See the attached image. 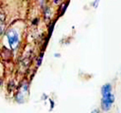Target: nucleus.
Instances as JSON below:
<instances>
[{
	"instance_id": "obj_8",
	"label": "nucleus",
	"mask_w": 121,
	"mask_h": 113,
	"mask_svg": "<svg viewBox=\"0 0 121 113\" xmlns=\"http://www.w3.org/2000/svg\"><path fill=\"white\" fill-rule=\"evenodd\" d=\"M99 2V0H95V1L94 2V6H95V7H96V6H98V3Z\"/></svg>"
},
{
	"instance_id": "obj_7",
	"label": "nucleus",
	"mask_w": 121,
	"mask_h": 113,
	"mask_svg": "<svg viewBox=\"0 0 121 113\" xmlns=\"http://www.w3.org/2000/svg\"><path fill=\"white\" fill-rule=\"evenodd\" d=\"M4 19H5V15L2 13V12H0V20H3V21H5Z\"/></svg>"
},
{
	"instance_id": "obj_11",
	"label": "nucleus",
	"mask_w": 121,
	"mask_h": 113,
	"mask_svg": "<svg viewBox=\"0 0 121 113\" xmlns=\"http://www.w3.org/2000/svg\"><path fill=\"white\" fill-rule=\"evenodd\" d=\"M33 23H34V24H38V23H39V19H35V21H34Z\"/></svg>"
},
{
	"instance_id": "obj_3",
	"label": "nucleus",
	"mask_w": 121,
	"mask_h": 113,
	"mask_svg": "<svg viewBox=\"0 0 121 113\" xmlns=\"http://www.w3.org/2000/svg\"><path fill=\"white\" fill-rule=\"evenodd\" d=\"M111 84L110 83H106V84H104V86L101 87V94H102V96L104 95H107V94H109L111 93Z\"/></svg>"
},
{
	"instance_id": "obj_5",
	"label": "nucleus",
	"mask_w": 121,
	"mask_h": 113,
	"mask_svg": "<svg viewBox=\"0 0 121 113\" xmlns=\"http://www.w3.org/2000/svg\"><path fill=\"white\" fill-rule=\"evenodd\" d=\"M42 57H43V54H40V56L39 57L38 61H37V67H39V65H40L41 61H42Z\"/></svg>"
},
{
	"instance_id": "obj_1",
	"label": "nucleus",
	"mask_w": 121,
	"mask_h": 113,
	"mask_svg": "<svg viewBox=\"0 0 121 113\" xmlns=\"http://www.w3.org/2000/svg\"><path fill=\"white\" fill-rule=\"evenodd\" d=\"M6 38L8 40V44L9 47L12 50L16 49L19 45L20 42V37H19V33H18L15 29H9L8 32L6 33Z\"/></svg>"
},
{
	"instance_id": "obj_9",
	"label": "nucleus",
	"mask_w": 121,
	"mask_h": 113,
	"mask_svg": "<svg viewBox=\"0 0 121 113\" xmlns=\"http://www.w3.org/2000/svg\"><path fill=\"white\" fill-rule=\"evenodd\" d=\"M50 106H51V109L53 108V106H54V102H53V101L50 99Z\"/></svg>"
},
{
	"instance_id": "obj_4",
	"label": "nucleus",
	"mask_w": 121,
	"mask_h": 113,
	"mask_svg": "<svg viewBox=\"0 0 121 113\" xmlns=\"http://www.w3.org/2000/svg\"><path fill=\"white\" fill-rule=\"evenodd\" d=\"M4 29H5V23L3 20H0V36L3 34Z\"/></svg>"
},
{
	"instance_id": "obj_10",
	"label": "nucleus",
	"mask_w": 121,
	"mask_h": 113,
	"mask_svg": "<svg viewBox=\"0 0 121 113\" xmlns=\"http://www.w3.org/2000/svg\"><path fill=\"white\" fill-rule=\"evenodd\" d=\"M92 113H99V111L98 109H95L94 111H92Z\"/></svg>"
},
{
	"instance_id": "obj_2",
	"label": "nucleus",
	"mask_w": 121,
	"mask_h": 113,
	"mask_svg": "<svg viewBox=\"0 0 121 113\" xmlns=\"http://www.w3.org/2000/svg\"><path fill=\"white\" fill-rule=\"evenodd\" d=\"M114 95L111 93L109 94H107V95H104L102 96V99H101V107H102V109H104V111H107V110H109L111 108V106L114 102Z\"/></svg>"
},
{
	"instance_id": "obj_6",
	"label": "nucleus",
	"mask_w": 121,
	"mask_h": 113,
	"mask_svg": "<svg viewBox=\"0 0 121 113\" xmlns=\"http://www.w3.org/2000/svg\"><path fill=\"white\" fill-rule=\"evenodd\" d=\"M53 27H54V22L49 26V35H50V34L52 33V31H53Z\"/></svg>"
},
{
	"instance_id": "obj_12",
	"label": "nucleus",
	"mask_w": 121,
	"mask_h": 113,
	"mask_svg": "<svg viewBox=\"0 0 121 113\" xmlns=\"http://www.w3.org/2000/svg\"><path fill=\"white\" fill-rule=\"evenodd\" d=\"M1 85H2V79H0V86H1Z\"/></svg>"
}]
</instances>
